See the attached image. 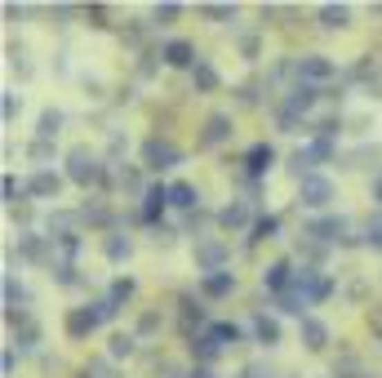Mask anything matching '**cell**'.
Instances as JSON below:
<instances>
[{
	"mask_svg": "<svg viewBox=\"0 0 382 378\" xmlns=\"http://www.w3.org/2000/svg\"><path fill=\"white\" fill-rule=\"evenodd\" d=\"M62 165H67V183L76 187H102V178H107V165L98 161V152H89V147H71L67 156H62Z\"/></svg>",
	"mask_w": 382,
	"mask_h": 378,
	"instance_id": "cell-1",
	"label": "cell"
},
{
	"mask_svg": "<svg viewBox=\"0 0 382 378\" xmlns=\"http://www.w3.org/2000/svg\"><path fill=\"white\" fill-rule=\"evenodd\" d=\"M334 196H338V187H334V178H325V174H307L298 183V205H307L311 214L329 209V205H334Z\"/></svg>",
	"mask_w": 382,
	"mask_h": 378,
	"instance_id": "cell-2",
	"label": "cell"
},
{
	"mask_svg": "<svg viewBox=\"0 0 382 378\" xmlns=\"http://www.w3.org/2000/svg\"><path fill=\"white\" fill-rule=\"evenodd\" d=\"M143 165H147V170H156V174L174 170V165H183V147L161 138V134H152V138L143 143Z\"/></svg>",
	"mask_w": 382,
	"mask_h": 378,
	"instance_id": "cell-3",
	"label": "cell"
},
{
	"mask_svg": "<svg viewBox=\"0 0 382 378\" xmlns=\"http://www.w3.org/2000/svg\"><path fill=\"white\" fill-rule=\"evenodd\" d=\"M227 240L218 236H196V267L200 276H209V271H227Z\"/></svg>",
	"mask_w": 382,
	"mask_h": 378,
	"instance_id": "cell-4",
	"label": "cell"
},
{
	"mask_svg": "<svg viewBox=\"0 0 382 378\" xmlns=\"http://www.w3.org/2000/svg\"><path fill=\"white\" fill-rule=\"evenodd\" d=\"M338 76V62L334 58H325V54H302L298 58V80H307V85H329V80Z\"/></svg>",
	"mask_w": 382,
	"mask_h": 378,
	"instance_id": "cell-5",
	"label": "cell"
},
{
	"mask_svg": "<svg viewBox=\"0 0 382 378\" xmlns=\"http://www.w3.org/2000/svg\"><path fill=\"white\" fill-rule=\"evenodd\" d=\"M320 93L325 89H316V85H307V80H293L289 89H284V98H280V107L284 111H293V116H302L307 120V111L316 107V102H320Z\"/></svg>",
	"mask_w": 382,
	"mask_h": 378,
	"instance_id": "cell-6",
	"label": "cell"
},
{
	"mask_svg": "<svg viewBox=\"0 0 382 378\" xmlns=\"http://www.w3.org/2000/svg\"><path fill=\"white\" fill-rule=\"evenodd\" d=\"M18 262H49L54 267V240L40 232H23L18 236Z\"/></svg>",
	"mask_w": 382,
	"mask_h": 378,
	"instance_id": "cell-7",
	"label": "cell"
},
{
	"mask_svg": "<svg viewBox=\"0 0 382 378\" xmlns=\"http://www.w3.org/2000/svg\"><path fill=\"white\" fill-rule=\"evenodd\" d=\"M62 183H67V174H54V170H36L27 178V196L31 201H58Z\"/></svg>",
	"mask_w": 382,
	"mask_h": 378,
	"instance_id": "cell-8",
	"label": "cell"
},
{
	"mask_svg": "<svg viewBox=\"0 0 382 378\" xmlns=\"http://www.w3.org/2000/svg\"><path fill=\"white\" fill-rule=\"evenodd\" d=\"M214 223L222 227V232H245V227H253V205L249 201H231V205H222L214 214Z\"/></svg>",
	"mask_w": 382,
	"mask_h": 378,
	"instance_id": "cell-9",
	"label": "cell"
},
{
	"mask_svg": "<svg viewBox=\"0 0 382 378\" xmlns=\"http://www.w3.org/2000/svg\"><path fill=\"white\" fill-rule=\"evenodd\" d=\"M80 209H54V214L45 218V236L49 240H67V236H80Z\"/></svg>",
	"mask_w": 382,
	"mask_h": 378,
	"instance_id": "cell-10",
	"label": "cell"
},
{
	"mask_svg": "<svg viewBox=\"0 0 382 378\" xmlns=\"http://www.w3.org/2000/svg\"><path fill=\"white\" fill-rule=\"evenodd\" d=\"M293 271H298V267H293L289 258H275V262H267V267H262V289L280 298V294L293 285Z\"/></svg>",
	"mask_w": 382,
	"mask_h": 378,
	"instance_id": "cell-11",
	"label": "cell"
},
{
	"mask_svg": "<svg viewBox=\"0 0 382 378\" xmlns=\"http://www.w3.org/2000/svg\"><path fill=\"white\" fill-rule=\"evenodd\" d=\"M165 205H169V183H152L143 192V205H138V209H143V223L156 227V218L165 214Z\"/></svg>",
	"mask_w": 382,
	"mask_h": 378,
	"instance_id": "cell-12",
	"label": "cell"
},
{
	"mask_svg": "<svg viewBox=\"0 0 382 378\" xmlns=\"http://www.w3.org/2000/svg\"><path fill=\"white\" fill-rule=\"evenodd\" d=\"M227 138H231V116L227 111H209L205 129H200V147H222Z\"/></svg>",
	"mask_w": 382,
	"mask_h": 378,
	"instance_id": "cell-13",
	"label": "cell"
},
{
	"mask_svg": "<svg viewBox=\"0 0 382 378\" xmlns=\"http://www.w3.org/2000/svg\"><path fill=\"white\" fill-rule=\"evenodd\" d=\"M298 339H302L307 352H325L329 348V325L320 316H302L298 321Z\"/></svg>",
	"mask_w": 382,
	"mask_h": 378,
	"instance_id": "cell-14",
	"label": "cell"
},
{
	"mask_svg": "<svg viewBox=\"0 0 382 378\" xmlns=\"http://www.w3.org/2000/svg\"><path fill=\"white\" fill-rule=\"evenodd\" d=\"M236 294V271H209L200 276V298H231Z\"/></svg>",
	"mask_w": 382,
	"mask_h": 378,
	"instance_id": "cell-15",
	"label": "cell"
},
{
	"mask_svg": "<svg viewBox=\"0 0 382 378\" xmlns=\"http://www.w3.org/2000/svg\"><path fill=\"white\" fill-rule=\"evenodd\" d=\"M240 165H245V174H249V178H262V174H267L271 165H275V147H271V143H253Z\"/></svg>",
	"mask_w": 382,
	"mask_h": 378,
	"instance_id": "cell-16",
	"label": "cell"
},
{
	"mask_svg": "<svg viewBox=\"0 0 382 378\" xmlns=\"http://www.w3.org/2000/svg\"><path fill=\"white\" fill-rule=\"evenodd\" d=\"M161 58H165V67H196V62H200V54H196L191 40H165Z\"/></svg>",
	"mask_w": 382,
	"mask_h": 378,
	"instance_id": "cell-17",
	"label": "cell"
},
{
	"mask_svg": "<svg viewBox=\"0 0 382 378\" xmlns=\"http://www.w3.org/2000/svg\"><path fill=\"white\" fill-rule=\"evenodd\" d=\"M93 330H98V316H93L89 307H71V312H67V339H71V343L89 339Z\"/></svg>",
	"mask_w": 382,
	"mask_h": 378,
	"instance_id": "cell-18",
	"label": "cell"
},
{
	"mask_svg": "<svg viewBox=\"0 0 382 378\" xmlns=\"http://www.w3.org/2000/svg\"><path fill=\"white\" fill-rule=\"evenodd\" d=\"M249 330H253V343H262V348H275V343H280V321L267 316V312H253Z\"/></svg>",
	"mask_w": 382,
	"mask_h": 378,
	"instance_id": "cell-19",
	"label": "cell"
},
{
	"mask_svg": "<svg viewBox=\"0 0 382 378\" xmlns=\"http://www.w3.org/2000/svg\"><path fill=\"white\" fill-rule=\"evenodd\" d=\"M80 218L89 227H116V214H111V205L102 201V196H89V201L80 205Z\"/></svg>",
	"mask_w": 382,
	"mask_h": 378,
	"instance_id": "cell-20",
	"label": "cell"
},
{
	"mask_svg": "<svg viewBox=\"0 0 382 378\" xmlns=\"http://www.w3.org/2000/svg\"><path fill=\"white\" fill-rule=\"evenodd\" d=\"M191 85H196V93H218V85H222L218 67H214L209 58H200L196 67H191Z\"/></svg>",
	"mask_w": 382,
	"mask_h": 378,
	"instance_id": "cell-21",
	"label": "cell"
},
{
	"mask_svg": "<svg viewBox=\"0 0 382 378\" xmlns=\"http://www.w3.org/2000/svg\"><path fill=\"white\" fill-rule=\"evenodd\" d=\"M205 334H209V339L218 343L222 352H227V348H236V343L245 339V330H240L236 321H209V330H205Z\"/></svg>",
	"mask_w": 382,
	"mask_h": 378,
	"instance_id": "cell-22",
	"label": "cell"
},
{
	"mask_svg": "<svg viewBox=\"0 0 382 378\" xmlns=\"http://www.w3.org/2000/svg\"><path fill=\"white\" fill-rule=\"evenodd\" d=\"M138 334L134 330H120V334H111V343H107V361H129V356L138 352Z\"/></svg>",
	"mask_w": 382,
	"mask_h": 378,
	"instance_id": "cell-23",
	"label": "cell"
},
{
	"mask_svg": "<svg viewBox=\"0 0 382 378\" xmlns=\"http://www.w3.org/2000/svg\"><path fill=\"white\" fill-rule=\"evenodd\" d=\"M116 187H120L125 196H134V201H143V192H147L152 183H143V174H138L134 165H120V170H116Z\"/></svg>",
	"mask_w": 382,
	"mask_h": 378,
	"instance_id": "cell-24",
	"label": "cell"
},
{
	"mask_svg": "<svg viewBox=\"0 0 382 378\" xmlns=\"http://www.w3.org/2000/svg\"><path fill=\"white\" fill-rule=\"evenodd\" d=\"M316 18H320V27H325V31H343V27H352V9H347V5H320V9H316Z\"/></svg>",
	"mask_w": 382,
	"mask_h": 378,
	"instance_id": "cell-25",
	"label": "cell"
},
{
	"mask_svg": "<svg viewBox=\"0 0 382 378\" xmlns=\"http://www.w3.org/2000/svg\"><path fill=\"white\" fill-rule=\"evenodd\" d=\"M9 330H14V343H18L23 352L40 348V334H45V330H40V321H36V316H27V321H18V325H9Z\"/></svg>",
	"mask_w": 382,
	"mask_h": 378,
	"instance_id": "cell-26",
	"label": "cell"
},
{
	"mask_svg": "<svg viewBox=\"0 0 382 378\" xmlns=\"http://www.w3.org/2000/svg\"><path fill=\"white\" fill-rule=\"evenodd\" d=\"M169 205H174V209H187V214H191V209H200V192H196L191 183H169Z\"/></svg>",
	"mask_w": 382,
	"mask_h": 378,
	"instance_id": "cell-27",
	"label": "cell"
},
{
	"mask_svg": "<svg viewBox=\"0 0 382 378\" xmlns=\"http://www.w3.org/2000/svg\"><path fill=\"white\" fill-rule=\"evenodd\" d=\"M187 343H191V356H196V361L205 365V370H209V365H214L218 356H222V348H218L214 339H209V334H196V339H187Z\"/></svg>",
	"mask_w": 382,
	"mask_h": 378,
	"instance_id": "cell-28",
	"label": "cell"
},
{
	"mask_svg": "<svg viewBox=\"0 0 382 378\" xmlns=\"http://www.w3.org/2000/svg\"><path fill=\"white\" fill-rule=\"evenodd\" d=\"M275 236H280V218H275V214H258V218H253V227H249L253 245H258V240H275Z\"/></svg>",
	"mask_w": 382,
	"mask_h": 378,
	"instance_id": "cell-29",
	"label": "cell"
},
{
	"mask_svg": "<svg viewBox=\"0 0 382 378\" xmlns=\"http://www.w3.org/2000/svg\"><path fill=\"white\" fill-rule=\"evenodd\" d=\"M102 254H107V262H129V254H134V245H129V236H120V232H111L107 240H102Z\"/></svg>",
	"mask_w": 382,
	"mask_h": 378,
	"instance_id": "cell-30",
	"label": "cell"
},
{
	"mask_svg": "<svg viewBox=\"0 0 382 378\" xmlns=\"http://www.w3.org/2000/svg\"><path fill=\"white\" fill-rule=\"evenodd\" d=\"M58 129H62V111H58V107H45V111H40V120H36V138H49V143H54Z\"/></svg>",
	"mask_w": 382,
	"mask_h": 378,
	"instance_id": "cell-31",
	"label": "cell"
},
{
	"mask_svg": "<svg viewBox=\"0 0 382 378\" xmlns=\"http://www.w3.org/2000/svg\"><path fill=\"white\" fill-rule=\"evenodd\" d=\"M27 161H36V170H49V165H54V143L49 138L27 143Z\"/></svg>",
	"mask_w": 382,
	"mask_h": 378,
	"instance_id": "cell-32",
	"label": "cell"
},
{
	"mask_svg": "<svg viewBox=\"0 0 382 378\" xmlns=\"http://www.w3.org/2000/svg\"><path fill=\"white\" fill-rule=\"evenodd\" d=\"M14 307H27V289H23V280L9 271L5 276V312H14Z\"/></svg>",
	"mask_w": 382,
	"mask_h": 378,
	"instance_id": "cell-33",
	"label": "cell"
},
{
	"mask_svg": "<svg viewBox=\"0 0 382 378\" xmlns=\"http://www.w3.org/2000/svg\"><path fill=\"white\" fill-rule=\"evenodd\" d=\"M161 325H165V316H161V312L152 307V312H143V316H138V325H134V334H138V339L147 343V339H156V334H161Z\"/></svg>",
	"mask_w": 382,
	"mask_h": 378,
	"instance_id": "cell-34",
	"label": "cell"
},
{
	"mask_svg": "<svg viewBox=\"0 0 382 378\" xmlns=\"http://www.w3.org/2000/svg\"><path fill=\"white\" fill-rule=\"evenodd\" d=\"M178 18H183V5H174V0H165V5L152 9V27H174Z\"/></svg>",
	"mask_w": 382,
	"mask_h": 378,
	"instance_id": "cell-35",
	"label": "cell"
},
{
	"mask_svg": "<svg viewBox=\"0 0 382 378\" xmlns=\"http://www.w3.org/2000/svg\"><path fill=\"white\" fill-rule=\"evenodd\" d=\"M236 45H240V58H245V62H258V54H262V36H258V31H240Z\"/></svg>",
	"mask_w": 382,
	"mask_h": 378,
	"instance_id": "cell-36",
	"label": "cell"
},
{
	"mask_svg": "<svg viewBox=\"0 0 382 378\" xmlns=\"http://www.w3.org/2000/svg\"><path fill=\"white\" fill-rule=\"evenodd\" d=\"M134 289H138V285H134V276H116V280H111V289H107V298L116 303V307H120V303H129V298H134Z\"/></svg>",
	"mask_w": 382,
	"mask_h": 378,
	"instance_id": "cell-37",
	"label": "cell"
},
{
	"mask_svg": "<svg viewBox=\"0 0 382 378\" xmlns=\"http://www.w3.org/2000/svg\"><path fill=\"white\" fill-rule=\"evenodd\" d=\"M200 18H209V23H236V5H200Z\"/></svg>",
	"mask_w": 382,
	"mask_h": 378,
	"instance_id": "cell-38",
	"label": "cell"
},
{
	"mask_svg": "<svg viewBox=\"0 0 382 378\" xmlns=\"http://www.w3.org/2000/svg\"><path fill=\"white\" fill-rule=\"evenodd\" d=\"M143 40H147V23H134V27H125V31H120V45L138 49V54H147V49H143Z\"/></svg>",
	"mask_w": 382,
	"mask_h": 378,
	"instance_id": "cell-39",
	"label": "cell"
},
{
	"mask_svg": "<svg viewBox=\"0 0 382 378\" xmlns=\"http://www.w3.org/2000/svg\"><path fill=\"white\" fill-rule=\"evenodd\" d=\"M275 125H280V134H302L307 129V120L293 116V111H284V107H275Z\"/></svg>",
	"mask_w": 382,
	"mask_h": 378,
	"instance_id": "cell-40",
	"label": "cell"
},
{
	"mask_svg": "<svg viewBox=\"0 0 382 378\" xmlns=\"http://www.w3.org/2000/svg\"><path fill=\"white\" fill-rule=\"evenodd\" d=\"M365 245H369V249H378V254H382V209H378V214H374V218L365 223Z\"/></svg>",
	"mask_w": 382,
	"mask_h": 378,
	"instance_id": "cell-41",
	"label": "cell"
},
{
	"mask_svg": "<svg viewBox=\"0 0 382 378\" xmlns=\"http://www.w3.org/2000/svg\"><path fill=\"white\" fill-rule=\"evenodd\" d=\"M80 378H120V374H116V361H89Z\"/></svg>",
	"mask_w": 382,
	"mask_h": 378,
	"instance_id": "cell-42",
	"label": "cell"
},
{
	"mask_svg": "<svg viewBox=\"0 0 382 378\" xmlns=\"http://www.w3.org/2000/svg\"><path fill=\"white\" fill-rule=\"evenodd\" d=\"M80 14H84V23H89V27H111V23H107V18H111L107 5H84Z\"/></svg>",
	"mask_w": 382,
	"mask_h": 378,
	"instance_id": "cell-43",
	"label": "cell"
},
{
	"mask_svg": "<svg viewBox=\"0 0 382 378\" xmlns=\"http://www.w3.org/2000/svg\"><path fill=\"white\" fill-rule=\"evenodd\" d=\"M9 67H14L18 76H31V62H27V49L23 45H9Z\"/></svg>",
	"mask_w": 382,
	"mask_h": 378,
	"instance_id": "cell-44",
	"label": "cell"
},
{
	"mask_svg": "<svg viewBox=\"0 0 382 378\" xmlns=\"http://www.w3.org/2000/svg\"><path fill=\"white\" fill-rule=\"evenodd\" d=\"M89 312H93V316H98V325L116 321V303H111V298H98V303H89Z\"/></svg>",
	"mask_w": 382,
	"mask_h": 378,
	"instance_id": "cell-45",
	"label": "cell"
},
{
	"mask_svg": "<svg viewBox=\"0 0 382 378\" xmlns=\"http://www.w3.org/2000/svg\"><path fill=\"white\" fill-rule=\"evenodd\" d=\"M18 111H23V98H18V93H5V98H0V116H5V125L14 120Z\"/></svg>",
	"mask_w": 382,
	"mask_h": 378,
	"instance_id": "cell-46",
	"label": "cell"
},
{
	"mask_svg": "<svg viewBox=\"0 0 382 378\" xmlns=\"http://www.w3.org/2000/svg\"><path fill=\"white\" fill-rule=\"evenodd\" d=\"M54 280H58V285H62V289H71V285H80V276H76V267H67V262H58V267H54Z\"/></svg>",
	"mask_w": 382,
	"mask_h": 378,
	"instance_id": "cell-47",
	"label": "cell"
},
{
	"mask_svg": "<svg viewBox=\"0 0 382 378\" xmlns=\"http://www.w3.org/2000/svg\"><path fill=\"white\" fill-rule=\"evenodd\" d=\"M156 58H161V54H156V49H147V54H138V76H156Z\"/></svg>",
	"mask_w": 382,
	"mask_h": 378,
	"instance_id": "cell-48",
	"label": "cell"
},
{
	"mask_svg": "<svg viewBox=\"0 0 382 378\" xmlns=\"http://www.w3.org/2000/svg\"><path fill=\"white\" fill-rule=\"evenodd\" d=\"M236 378H271V370L262 361H249V365H240V374Z\"/></svg>",
	"mask_w": 382,
	"mask_h": 378,
	"instance_id": "cell-49",
	"label": "cell"
},
{
	"mask_svg": "<svg viewBox=\"0 0 382 378\" xmlns=\"http://www.w3.org/2000/svg\"><path fill=\"white\" fill-rule=\"evenodd\" d=\"M9 218H14L18 227H27L31 223V205H14V209H9Z\"/></svg>",
	"mask_w": 382,
	"mask_h": 378,
	"instance_id": "cell-50",
	"label": "cell"
},
{
	"mask_svg": "<svg viewBox=\"0 0 382 378\" xmlns=\"http://www.w3.org/2000/svg\"><path fill=\"white\" fill-rule=\"evenodd\" d=\"M14 365H18V352H14V348H5V356H0V370L14 374Z\"/></svg>",
	"mask_w": 382,
	"mask_h": 378,
	"instance_id": "cell-51",
	"label": "cell"
},
{
	"mask_svg": "<svg viewBox=\"0 0 382 378\" xmlns=\"http://www.w3.org/2000/svg\"><path fill=\"white\" fill-rule=\"evenodd\" d=\"M369 325H374V334L382 339V303H378V307H369Z\"/></svg>",
	"mask_w": 382,
	"mask_h": 378,
	"instance_id": "cell-52",
	"label": "cell"
},
{
	"mask_svg": "<svg viewBox=\"0 0 382 378\" xmlns=\"http://www.w3.org/2000/svg\"><path fill=\"white\" fill-rule=\"evenodd\" d=\"M49 14H54V18H58V23H67V18H71V14H76V9H71V5H54V9H49Z\"/></svg>",
	"mask_w": 382,
	"mask_h": 378,
	"instance_id": "cell-53",
	"label": "cell"
},
{
	"mask_svg": "<svg viewBox=\"0 0 382 378\" xmlns=\"http://www.w3.org/2000/svg\"><path fill=\"white\" fill-rule=\"evenodd\" d=\"M374 201H378V205H382V170H378V174H374Z\"/></svg>",
	"mask_w": 382,
	"mask_h": 378,
	"instance_id": "cell-54",
	"label": "cell"
},
{
	"mask_svg": "<svg viewBox=\"0 0 382 378\" xmlns=\"http://www.w3.org/2000/svg\"><path fill=\"white\" fill-rule=\"evenodd\" d=\"M191 378H218L214 370H205V365H196V370H191Z\"/></svg>",
	"mask_w": 382,
	"mask_h": 378,
	"instance_id": "cell-55",
	"label": "cell"
},
{
	"mask_svg": "<svg viewBox=\"0 0 382 378\" xmlns=\"http://www.w3.org/2000/svg\"><path fill=\"white\" fill-rule=\"evenodd\" d=\"M365 378H382V374H365Z\"/></svg>",
	"mask_w": 382,
	"mask_h": 378,
	"instance_id": "cell-56",
	"label": "cell"
}]
</instances>
